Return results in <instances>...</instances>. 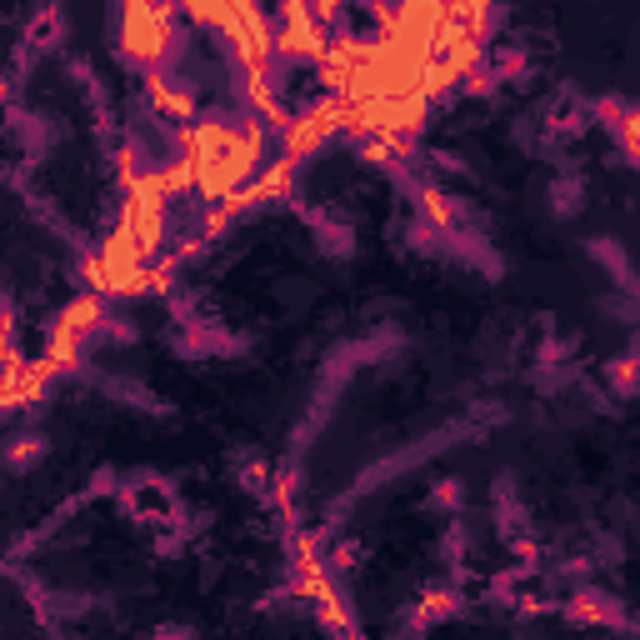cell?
<instances>
[{
  "instance_id": "11",
  "label": "cell",
  "mask_w": 640,
  "mask_h": 640,
  "mask_svg": "<svg viewBox=\"0 0 640 640\" xmlns=\"http://www.w3.org/2000/svg\"><path fill=\"white\" fill-rule=\"evenodd\" d=\"M605 381H611V391L616 395H636L640 391V350L611 360V366H605Z\"/></svg>"
},
{
  "instance_id": "1",
  "label": "cell",
  "mask_w": 640,
  "mask_h": 640,
  "mask_svg": "<svg viewBox=\"0 0 640 640\" xmlns=\"http://www.w3.org/2000/svg\"><path fill=\"white\" fill-rule=\"evenodd\" d=\"M181 5H121V25H115V56L125 65L146 71H171L175 56L185 50V36L175 25Z\"/></svg>"
},
{
  "instance_id": "15",
  "label": "cell",
  "mask_w": 640,
  "mask_h": 640,
  "mask_svg": "<svg viewBox=\"0 0 640 640\" xmlns=\"http://www.w3.org/2000/svg\"><path fill=\"white\" fill-rule=\"evenodd\" d=\"M86 495H121V480H115V470H96L86 485Z\"/></svg>"
},
{
  "instance_id": "6",
  "label": "cell",
  "mask_w": 640,
  "mask_h": 640,
  "mask_svg": "<svg viewBox=\"0 0 640 640\" xmlns=\"http://www.w3.org/2000/svg\"><path fill=\"white\" fill-rule=\"evenodd\" d=\"M566 616L576 620V626H616L620 605H616V595L595 591V586H580V591L566 601Z\"/></svg>"
},
{
  "instance_id": "9",
  "label": "cell",
  "mask_w": 640,
  "mask_h": 640,
  "mask_svg": "<svg viewBox=\"0 0 640 640\" xmlns=\"http://www.w3.org/2000/svg\"><path fill=\"white\" fill-rule=\"evenodd\" d=\"M551 210L561 216V221H570V216H580V206H586V185H580V175H561V181H551Z\"/></svg>"
},
{
  "instance_id": "10",
  "label": "cell",
  "mask_w": 640,
  "mask_h": 640,
  "mask_svg": "<svg viewBox=\"0 0 640 640\" xmlns=\"http://www.w3.org/2000/svg\"><path fill=\"white\" fill-rule=\"evenodd\" d=\"M611 136H616L620 156H626L630 165L640 171V106H626V115H620V121L611 125Z\"/></svg>"
},
{
  "instance_id": "8",
  "label": "cell",
  "mask_w": 640,
  "mask_h": 640,
  "mask_svg": "<svg viewBox=\"0 0 640 640\" xmlns=\"http://www.w3.org/2000/svg\"><path fill=\"white\" fill-rule=\"evenodd\" d=\"M46 451H50V441L40 431L11 435V441H5V470H11V476H25V470H36L40 460H46Z\"/></svg>"
},
{
  "instance_id": "4",
  "label": "cell",
  "mask_w": 640,
  "mask_h": 640,
  "mask_svg": "<svg viewBox=\"0 0 640 640\" xmlns=\"http://www.w3.org/2000/svg\"><path fill=\"white\" fill-rule=\"evenodd\" d=\"M140 81H146V106L165 125H171V131H181V125L196 121L200 96H196V86H190L185 75H175V71H146Z\"/></svg>"
},
{
  "instance_id": "12",
  "label": "cell",
  "mask_w": 640,
  "mask_h": 640,
  "mask_svg": "<svg viewBox=\"0 0 640 640\" xmlns=\"http://www.w3.org/2000/svg\"><path fill=\"white\" fill-rule=\"evenodd\" d=\"M426 505H431V510H460V505H466V485H460L456 476L435 480L431 495H426Z\"/></svg>"
},
{
  "instance_id": "5",
  "label": "cell",
  "mask_w": 640,
  "mask_h": 640,
  "mask_svg": "<svg viewBox=\"0 0 640 640\" xmlns=\"http://www.w3.org/2000/svg\"><path fill=\"white\" fill-rule=\"evenodd\" d=\"M416 210H420V221H431L435 231H445V235H456L460 221H466V200L451 196L441 181L416 185Z\"/></svg>"
},
{
  "instance_id": "13",
  "label": "cell",
  "mask_w": 640,
  "mask_h": 640,
  "mask_svg": "<svg viewBox=\"0 0 640 640\" xmlns=\"http://www.w3.org/2000/svg\"><path fill=\"white\" fill-rule=\"evenodd\" d=\"M360 561H366V545H360V541L331 545V570H335V576H350V570H360Z\"/></svg>"
},
{
  "instance_id": "7",
  "label": "cell",
  "mask_w": 640,
  "mask_h": 640,
  "mask_svg": "<svg viewBox=\"0 0 640 640\" xmlns=\"http://www.w3.org/2000/svg\"><path fill=\"white\" fill-rule=\"evenodd\" d=\"M61 40H65V11L56 0H40L36 15L25 21V46L36 50V56H46V50H56Z\"/></svg>"
},
{
  "instance_id": "3",
  "label": "cell",
  "mask_w": 640,
  "mask_h": 640,
  "mask_svg": "<svg viewBox=\"0 0 640 640\" xmlns=\"http://www.w3.org/2000/svg\"><path fill=\"white\" fill-rule=\"evenodd\" d=\"M115 505L131 520H140V526H181V501H175L171 480H160V476H140L131 485H121Z\"/></svg>"
},
{
  "instance_id": "14",
  "label": "cell",
  "mask_w": 640,
  "mask_h": 640,
  "mask_svg": "<svg viewBox=\"0 0 640 640\" xmlns=\"http://www.w3.org/2000/svg\"><path fill=\"white\" fill-rule=\"evenodd\" d=\"M100 341H111V345H136V341H140V331L131 325V320L111 316V320H106V331H100Z\"/></svg>"
},
{
  "instance_id": "2",
  "label": "cell",
  "mask_w": 640,
  "mask_h": 640,
  "mask_svg": "<svg viewBox=\"0 0 640 640\" xmlns=\"http://www.w3.org/2000/svg\"><path fill=\"white\" fill-rule=\"evenodd\" d=\"M341 121H345V100L341 96H320L316 106L296 111V121L281 131V156H291V160H300V165H306L320 146H331L335 136H345Z\"/></svg>"
}]
</instances>
